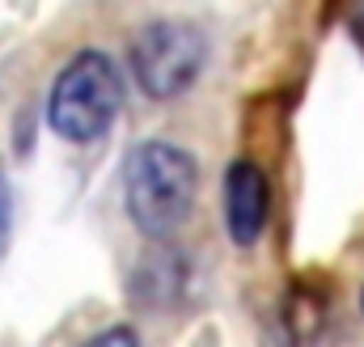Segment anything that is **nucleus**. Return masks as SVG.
<instances>
[{
	"label": "nucleus",
	"instance_id": "nucleus-1",
	"mask_svg": "<svg viewBox=\"0 0 364 347\" xmlns=\"http://www.w3.org/2000/svg\"><path fill=\"white\" fill-rule=\"evenodd\" d=\"M195 182H199V174H195L191 153H182V149L166 144V140H149V144L132 149L127 174H123L132 220L144 233H153V237L174 233L191 216Z\"/></svg>",
	"mask_w": 364,
	"mask_h": 347
},
{
	"label": "nucleus",
	"instance_id": "nucleus-7",
	"mask_svg": "<svg viewBox=\"0 0 364 347\" xmlns=\"http://www.w3.org/2000/svg\"><path fill=\"white\" fill-rule=\"evenodd\" d=\"M360 301H364V292H360Z\"/></svg>",
	"mask_w": 364,
	"mask_h": 347
},
{
	"label": "nucleus",
	"instance_id": "nucleus-2",
	"mask_svg": "<svg viewBox=\"0 0 364 347\" xmlns=\"http://www.w3.org/2000/svg\"><path fill=\"white\" fill-rule=\"evenodd\" d=\"M123 106V81L119 68L102 51H81L51 89V127L64 140H97Z\"/></svg>",
	"mask_w": 364,
	"mask_h": 347
},
{
	"label": "nucleus",
	"instance_id": "nucleus-5",
	"mask_svg": "<svg viewBox=\"0 0 364 347\" xmlns=\"http://www.w3.org/2000/svg\"><path fill=\"white\" fill-rule=\"evenodd\" d=\"M85 347H136V335L127 326H114V331H102L97 339H90Z\"/></svg>",
	"mask_w": 364,
	"mask_h": 347
},
{
	"label": "nucleus",
	"instance_id": "nucleus-4",
	"mask_svg": "<svg viewBox=\"0 0 364 347\" xmlns=\"http://www.w3.org/2000/svg\"><path fill=\"white\" fill-rule=\"evenodd\" d=\"M272 216V186L255 161H233L225 174V225L237 246H255Z\"/></svg>",
	"mask_w": 364,
	"mask_h": 347
},
{
	"label": "nucleus",
	"instance_id": "nucleus-3",
	"mask_svg": "<svg viewBox=\"0 0 364 347\" xmlns=\"http://www.w3.org/2000/svg\"><path fill=\"white\" fill-rule=\"evenodd\" d=\"M132 68L144 93L174 97L203 68V34L186 21H153L132 43Z\"/></svg>",
	"mask_w": 364,
	"mask_h": 347
},
{
	"label": "nucleus",
	"instance_id": "nucleus-6",
	"mask_svg": "<svg viewBox=\"0 0 364 347\" xmlns=\"http://www.w3.org/2000/svg\"><path fill=\"white\" fill-rule=\"evenodd\" d=\"M4 225H9V186L0 178V233H4Z\"/></svg>",
	"mask_w": 364,
	"mask_h": 347
}]
</instances>
